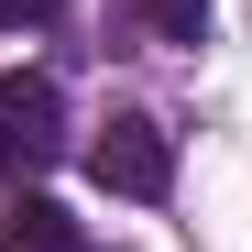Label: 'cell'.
Masks as SVG:
<instances>
[{"label":"cell","instance_id":"6da1fadb","mask_svg":"<svg viewBox=\"0 0 252 252\" xmlns=\"http://www.w3.org/2000/svg\"><path fill=\"white\" fill-rule=\"evenodd\" d=\"M66 154V88L33 66H0V187H33Z\"/></svg>","mask_w":252,"mask_h":252},{"label":"cell","instance_id":"7a4b0ae2","mask_svg":"<svg viewBox=\"0 0 252 252\" xmlns=\"http://www.w3.org/2000/svg\"><path fill=\"white\" fill-rule=\"evenodd\" d=\"M88 176L110 187V197H164V187H176V132H164V121L154 110H110L99 121V143H88Z\"/></svg>","mask_w":252,"mask_h":252},{"label":"cell","instance_id":"3957f363","mask_svg":"<svg viewBox=\"0 0 252 252\" xmlns=\"http://www.w3.org/2000/svg\"><path fill=\"white\" fill-rule=\"evenodd\" d=\"M0 252H99V230L77 220V208H55V197L11 187V220H0Z\"/></svg>","mask_w":252,"mask_h":252},{"label":"cell","instance_id":"277c9868","mask_svg":"<svg viewBox=\"0 0 252 252\" xmlns=\"http://www.w3.org/2000/svg\"><path fill=\"white\" fill-rule=\"evenodd\" d=\"M208 11H220V0H143L154 44H197V33H208Z\"/></svg>","mask_w":252,"mask_h":252},{"label":"cell","instance_id":"5b68a950","mask_svg":"<svg viewBox=\"0 0 252 252\" xmlns=\"http://www.w3.org/2000/svg\"><path fill=\"white\" fill-rule=\"evenodd\" d=\"M55 11H66V0H0V33H44Z\"/></svg>","mask_w":252,"mask_h":252}]
</instances>
